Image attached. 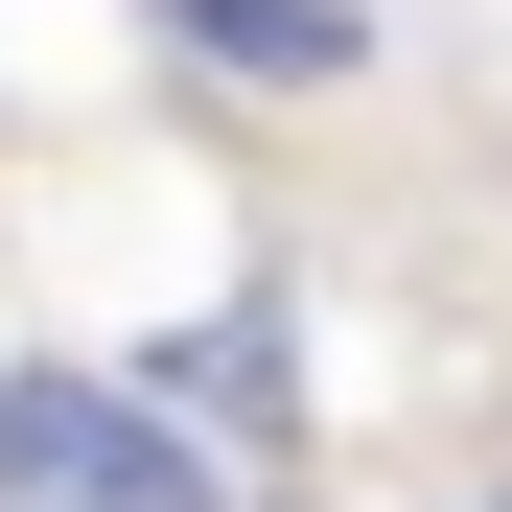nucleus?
<instances>
[{
  "mask_svg": "<svg viewBox=\"0 0 512 512\" xmlns=\"http://www.w3.org/2000/svg\"><path fill=\"white\" fill-rule=\"evenodd\" d=\"M466 512H512V489H466Z\"/></svg>",
  "mask_w": 512,
  "mask_h": 512,
  "instance_id": "3",
  "label": "nucleus"
},
{
  "mask_svg": "<svg viewBox=\"0 0 512 512\" xmlns=\"http://www.w3.org/2000/svg\"><path fill=\"white\" fill-rule=\"evenodd\" d=\"M0 512H233V443H187L140 373L24 350L0 373Z\"/></svg>",
  "mask_w": 512,
  "mask_h": 512,
  "instance_id": "1",
  "label": "nucleus"
},
{
  "mask_svg": "<svg viewBox=\"0 0 512 512\" xmlns=\"http://www.w3.org/2000/svg\"><path fill=\"white\" fill-rule=\"evenodd\" d=\"M233 94H326V70H373V0H163Z\"/></svg>",
  "mask_w": 512,
  "mask_h": 512,
  "instance_id": "2",
  "label": "nucleus"
}]
</instances>
